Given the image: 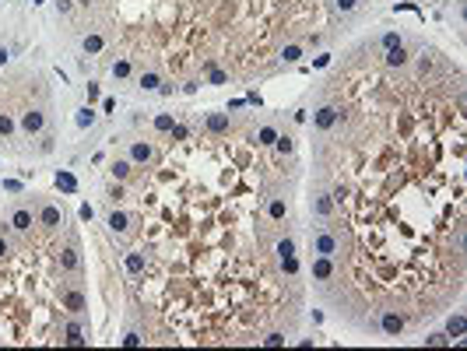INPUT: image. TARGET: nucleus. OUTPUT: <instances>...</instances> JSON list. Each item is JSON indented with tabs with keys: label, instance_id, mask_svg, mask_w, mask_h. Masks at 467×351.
<instances>
[{
	"label": "nucleus",
	"instance_id": "1",
	"mask_svg": "<svg viewBox=\"0 0 467 351\" xmlns=\"http://www.w3.org/2000/svg\"><path fill=\"white\" fill-rule=\"evenodd\" d=\"M309 250H313L316 256H337V253H341L337 232H334V228H316L313 236H309Z\"/></svg>",
	"mask_w": 467,
	"mask_h": 351
},
{
	"label": "nucleus",
	"instance_id": "2",
	"mask_svg": "<svg viewBox=\"0 0 467 351\" xmlns=\"http://www.w3.org/2000/svg\"><path fill=\"white\" fill-rule=\"evenodd\" d=\"M404 327H408V320H404L401 309H379V330H383L386 337H397Z\"/></svg>",
	"mask_w": 467,
	"mask_h": 351
},
{
	"label": "nucleus",
	"instance_id": "3",
	"mask_svg": "<svg viewBox=\"0 0 467 351\" xmlns=\"http://www.w3.org/2000/svg\"><path fill=\"white\" fill-rule=\"evenodd\" d=\"M56 260H60L63 270H70V274H74V270H81V256H77V246H74V243L60 246V250H56Z\"/></svg>",
	"mask_w": 467,
	"mask_h": 351
},
{
	"label": "nucleus",
	"instance_id": "4",
	"mask_svg": "<svg viewBox=\"0 0 467 351\" xmlns=\"http://www.w3.org/2000/svg\"><path fill=\"white\" fill-rule=\"evenodd\" d=\"M60 305L67 309V313H74V316H77V313H85V295L77 292V288H67V292L60 295Z\"/></svg>",
	"mask_w": 467,
	"mask_h": 351
},
{
	"label": "nucleus",
	"instance_id": "5",
	"mask_svg": "<svg viewBox=\"0 0 467 351\" xmlns=\"http://www.w3.org/2000/svg\"><path fill=\"white\" fill-rule=\"evenodd\" d=\"M337 123V105H323L316 109V130H330Z\"/></svg>",
	"mask_w": 467,
	"mask_h": 351
},
{
	"label": "nucleus",
	"instance_id": "6",
	"mask_svg": "<svg viewBox=\"0 0 467 351\" xmlns=\"http://www.w3.org/2000/svg\"><path fill=\"white\" fill-rule=\"evenodd\" d=\"M313 214L316 218H330L334 214V201L327 197V193H316V197H313Z\"/></svg>",
	"mask_w": 467,
	"mask_h": 351
},
{
	"label": "nucleus",
	"instance_id": "7",
	"mask_svg": "<svg viewBox=\"0 0 467 351\" xmlns=\"http://www.w3.org/2000/svg\"><path fill=\"white\" fill-rule=\"evenodd\" d=\"M43 123H46V116L39 112V109H28V112H25V130H28V134L43 130Z\"/></svg>",
	"mask_w": 467,
	"mask_h": 351
},
{
	"label": "nucleus",
	"instance_id": "8",
	"mask_svg": "<svg viewBox=\"0 0 467 351\" xmlns=\"http://www.w3.org/2000/svg\"><path fill=\"white\" fill-rule=\"evenodd\" d=\"M39 221H43L46 228H56V225H60V207H53V204H46L43 211H39Z\"/></svg>",
	"mask_w": 467,
	"mask_h": 351
},
{
	"label": "nucleus",
	"instance_id": "9",
	"mask_svg": "<svg viewBox=\"0 0 467 351\" xmlns=\"http://www.w3.org/2000/svg\"><path fill=\"white\" fill-rule=\"evenodd\" d=\"M11 225H14L18 232H28V228H32V211H25V207H21V211H14Z\"/></svg>",
	"mask_w": 467,
	"mask_h": 351
},
{
	"label": "nucleus",
	"instance_id": "10",
	"mask_svg": "<svg viewBox=\"0 0 467 351\" xmlns=\"http://www.w3.org/2000/svg\"><path fill=\"white\" fill-rule=\"evenodd\" d=\"M208 130H211V134H225V130H228V116H221V112L208 116Z\"/></svg>",
	"mask_w": 467,
	"mask_h": 351
},
{
	"label": "nucleus",
	"instance_id": "11",
	"mask_svg": "<svg viewBox=\"0 0 467 351\" xmlns=\"http://www.w3.org/2000/svg\"><path fill=\"white\" fill-rule=\"evenodd\" d=\"M130 158H134V162H151V144L137 141V144L130 148Z\"/></svg>",
	"mask_w": 467,
	"mask_h": 351
},
{
	"label": "nucleus",
	"instance_id": "12",
	"mask_svg": "<svg viewBox=\"0 0 467 351\" xmlns=\"http://www.w3.org/2000/svg\"><path fill=\"white\" fill-rule=\"evenodd\" d=\"M109 228H112V232H127V228H130V218H127L123 211H112V214H109Z\"/></svg>",
	"mask_w": 467,
	"mask_h": 351
},
{
	"label": "nucleus",
	"instance_id": "13",
	"mask_svg": "<svg viewBox=\"0 0 467 351\" xmlns=\"http://www.w3.org/2000/svg\"><path fill=\"white\" fill-rule=\"evenodd\" d=\"M267 214H270V221H281V218L288 214L285 201H281V197H274V201H270V207H267Z\"/></svg>",
	"mask_w": 467,
	"mask_h": 351
},
{
	"label": "nucleus",
	"instance_id": "14",
	"mask_svg": "<svg viewBox=\"0 0 467 351\" xmlns=\"http://www.w3.org/2000/svg\"><path fill=\"white\" fill-rule=\"evenodd\" d=\"M144 253H127V270H130V274H141V270H144Z\"/></svg>",
	"mask_w": 467,
	"mask_h": 351
},
{
	"label": "nucleus",
	"instance_id": "15",
	"mask_svg": "<svg viewBox=\"0 0 467 351\" xmlns=\"http://www.w3.org/2000/svg\"><path fill=\"white\" fill-rule=\"evenodd\" d=\"M56 186H60L63 193H74V190H77V183H74L70 172H60V176H56Z\"/></svg>",
	"mask_w": 467,
	"mask_h": 351
},
{
	"label": "nucleus",
	"instance_id": "16",
	"mask_svg": "<svg viewBox=\"0 0 467 351\" xmlns=\"http://www.w3.org/2000/svg\"><path fill=\"white\" fill-rule=\"evenodd\" d=\"M257 141H260V144H274V141H278V130H274V127H260V130H257Z\"/></svg>",
	"mask_w": 467,
	"mask_h": 351
},
{
	"label": "nucleus",
	"instance_id": "17",
	"mask_svg": "<svg viewBox=\"0 0 467 351\" xmlns=\"http://www.w3.org/2000/svg\"><path fill=\"white\" fill-rule=\"evenodd\" d=\"M112 176L116 179H127L130 176V162H112Z\"/></svg>",
	"mask_w": 467,
	"mask_h": 351
},
{
	"label": "nucleus",
	"instance_id": "18",
	"mask_svg": "<svg viewBox=\"0 0 467 351\" xmlns=\"http://www.w3.org/2000/svg\"><path fill=\"white\" fill-rule=\"evenodd\" d=\"M11 130H14V123H11V116H7V112H0V137H7Z\"/></svg>",
	"mask_w": 467,
	"mask_h": 351
},
{
	"label": "nucleus",
	"instance_id": "19",
	"mask_svg": "<svg viewBox=\"0 0 467 351\" xmlns=\"http://www.w3.org/2000/svg\"><path fill=\"white\" fill-rule=\"evenodd\" d=\"M141 85H144V88H158L162 81H158V74H155V70H148V74L141 77Z\"/></svg>",
	"mask_w": 467,
	"mask_h": 351
},
{
	"label": "nucleus",
	"instance_id": "20",
	"mask_svg": "<svg viewBox=\"0 0 467 351\" xmlns=\"http://www.w3.org/2000/svg\"><path fill=\"white\" fill-rule=\"evenodd\" d=\"M85 50H88V53H99V50H102V39H99V35H88V39H85Z\"/></svg>",
	"mask_w": 467,
	"mask_h": 351
},
{
	"label": "nucleus",
	"instance_id": "21",
	"mask_svg": "<svg viewBox=\"0 0 467 351\" xmlns=\"http://www.w3.org/2000/svg\"><path fill=\"white\" fill-rule=\"evenodd\" d=\"M450 334L464 337V316H453V320H450Z\"/></svg>",
	"mask_w": 467,
	"mask_h": 351
},
{
	"label": "nucleus",
	"instance_id": "22",
	"mask_svg": "<svg viewBox=\"0 0 467 351\" xmlns=\"http://www.w3.org/2000/svg\"><path fill=\"white\" fill-rule=\"evenodd\" d=\"M334 4H337V11H355L362 0H334Z\"/></svg>",
	"mask_w": 467,
	"mask_h": 351
},
{
	"label": "nucleus",
	"instance_id": "23",
	"mask_svg": "<svg viewBox=\"0 0 467 351\" xmlns=\"http://www.w3.org/2000/svg\"><path fill=\"white\" fill-rule=\"evenodd\" d=\"M155 127H158V130H172V116H169V112L158 116V120H155Z\"/></svg>",
	"mask_w": 467,
	"mask_h": 351
},
{
	"label": "nucleus",
	"instance_id": "24",
	"mask_svg": "<svg viewBox=\"0 0 467 351\" xmlns=\"http://www.w3.org/2000/svg\"><path fill=\"white\" fill-rule=\"evenodd\" d=\"M112 74H116V77H127V74H130V63H127V60H120V63L112 67Z\"/></svg>",
	"mask_w": 467,
	"mask_h": 351
},
{
	"label": "nucleus",
	"instance_id": "25",
	"mask_svg": "<svg viewBox=\"0 0 467 351\" xmlns=\"http://www.w3.org/2000/svg\"><path fill=\"white\" fill-rule=\"evenodd\" d=\"M92 120H95V112H92V109H85V112H81V116H77V123H81V127H88V123H92Z\"/></svg>",
	"mask_w": 467,
	"mask_h": 351
},
{
	"label": "nucleus",
	"instance_id": "26",
	"mask_svg": "<svg viewBox=\"0 0 467 351\" xmlns=\"http://www.w3.org/2000/svg\"><path fill=\"white\" fill-rule=\"evenodd\" d=\"M281 56H285V60H299V56H302V50H299V46H288Z\"/></svg>",
	"mask_w": 467,
	"mask_h": 351
},
{
	"label": "nucleus",
	"instance_id": "27",
	"mask_svg": "<svg viewBox=\"0 0 467 351\" xmlns=\"http://www.w3.org/2000/svg\"><path fill=\"white\" fill-rule=\"evenodd\" d=\"M278 148L288 154V151H292V137H278Z\"/></svg>",
	"mask_w": 467,
	"mask_h": 351
},
{
	"label": "nucleus",
	"instance_id": "28",
	"mask_svg": "<svg viewBox=\"0 0 467 351\" xmlns=\"http://www.w3.org/2000/svg\"><path fill=\"white\" fill-rule=\"evenodd\" d=\"M211 85H225V74L221 70H211Z\"/></svg>",
	"mask_w": 467,
	"mask_h": 351
},
{
	"label": "nucleus",
	"instance_id": "29",
	"mask_svg": "<svg viewBox=\"0 0 467 351\" xmlns=\"http://www.w3.org/2000/svg\"><path fill=\"white\" fill-rule=\"evenodd\" d=\"M281 341H285L281 334H267V337H263V344H281Z\"/></svg>",
	"mask_w": 467,
	"mask_h": 351
},
{
	"label": "nucleus",
	"instance_id": "30",
	"mask_svg": "<svg viewBox=\"0 0 467 351\" xmlns=\"http://www.w3.org/2000/svg\"><path fill=\"white\" fill-rule=\"evenodd\" d=\"M0 256H7V243L4 239H0Z\"/></svg>",
	"mask_w": 467,
	"mask_h": 351
}]
</instances>
